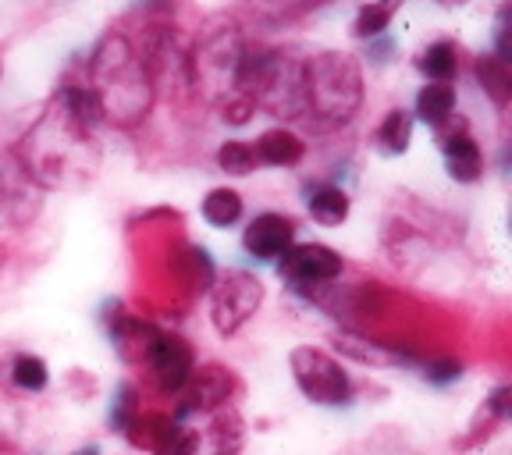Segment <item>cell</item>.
Wrapping results in <instances>:
<instances>
[{
    "instance_id": "obj_7",
    "label": "cell",
    "mask_w": 512,
    "mask_h": 455,
    "mask_svg": "<svg viewBox=\"0 0 512 455\" xmlns=\"http://www.w3.org/2000/svg\"><path fill=\"white\" fill-rule=\"evenodd\" d=\"M125 434L132 445L146 448L150 455H200V431L185 427L178 416L136 413Z\"/></svg>"
},
{
    "instance_id": "obj_24",
    "label": "cell",
    "mask_w": 512,
    "mask_h": 455,
    "mask_svg": "<svg viewBox=\"0 0 512 455\" xmlns=\"http://www.w3.org/2000/svg\"><path fill=\"white\" fill-rule=\"evenodd\" d=\"M136 413H139L136 388H132V384H121V388H118V399H114V409H111V424H114V431L125 434V427L132 424V420H136Z\"/></svg>"
},
{
    "instance_id": "obj_23",
    "label": "cell",
    "mask_w": 512,
    "mask_h": 455,
    "mask_svg": "<svg viewBox=\"0 0 512 455\" xmlns=\"http://www.w3.org/2000/svg\"><path fill=\"white\" fill-rule=\"evenodd\" d=\"M217 168L224 171V175H235V178H246L256 171V153L249 143H242V139H228V143H221V150H217Z\"/></svg>"
},
{
    "instance_id": "obj_19",
    "label": "cell",
    "mask_w": 512,
    "mask_h": 455,
    "mask_svg": "<svg viewBox=\"0 0 512 455\" xmlns=\"http://www.w3.org/2000/svg\"><path fill=\"white\" fill-rule=\"evenodd\" d=\"M416 68L431 82H452L459 75V47L452 40H438L416 57Z\"/></svg>"
},
{
    "instance_id": "obj_5",
    "label": "cell",
    "mask_w": 512,
    "mask_h": 455,
    "mask_svg": "<svg viewBox=\"0 0 512 455\" xmlns=\"http://www.w3.org/2000/svg\"><path fill=\"white\" fill-rule=\"evenodd\" d=\"M288 367H292L299 392L313 406H345L352 399L349 374H345V367L331 352L313 349V345H296V349L288 352Z\"/></svg>"
},
{
    "instance_id": "obj_27",
    "label": "cell",
    "mask_w": 512,
    "mask_h": 455,
    "mask_svg": "<svg viewBox=\"0 0 512 455\" xmlns=\"http://www.w3.org/2000/svg\"><path fill=\"white\" fill-rule=\"evenodd\" d=\"M253 4H260V8H267V11H285V15H292V11H310V8H320V4H331V0H253Z\"/></svg>"
},
{
    "instance_id": "obj_11",
    "label": "cell",
    "mask_w": 512,
    "mask_h": 455,
    "mask_svg": "<svg viewBox=\"0 0 512 455\" xmlns=\"http://www.w3.org/2000/svg\"><path fill=\"white\" fill-rule=\"evenodd\" d=\"M438 132H441L438 143H441V157H445L448 175L463 185L477 182V178L484 175V153H480V146L473 143V136L466 132V125L452 128V132L438 128Z\"/></svg>"
},
{
    "instance_id": "obj_3",
    "label": "cell",
    "mask_w": 512,
    "mask_h": 455,
    "mask_svg": "<svg viewBox=\"0 0 512 455\" xmlns=\"http://www.w3.org/2000/svg\"><path fill=\"white\" fill-rule=\"evenodd\" d=\"M363 104V75L352 54L324 50L303 64V111L299 118L317 128H338L352 121Z\"/></svg>"
},
{
    "instance_id": "obj_15",
    "label": "cell",
    "mask_w": 512,
    "mask_h": 455,
    "mask_svg": "<svg viewBox=\"0 0 512 455\" xmlns=\"http://www.w3.org/2000/svg\"><path fill=\"white\" fill-rule=\"evenodd\" d=\"M306 207H310V217L324 228H338V224L349 221L352 200L349 192L338 189V185H313L306 192Z\"/></svg>"
},
{
    "instance_id": "obj_2",
    "label": "cell",
    "mask_w": 512,
    "mask_h": 455,
    "mask_svg": "<svg viewBox=\"0 0 512 455\" xmlns=\"http://www.w3.org/2000/svg\"><path fill=\"white\" fill-rule=\"evenodd\" d=\"M89 89L104 118L118 125H136L153 107L150 64L132 50L125 36H107L89 61Z\"/></svg>"
},
{
    "instance_id": "obj_13",
    "label": "cell",
    "mask_w": 512,
    "mask_h": 455,
    "mask_svg": "<svg viewBox=\"0 0 512 455\" xmlns=\"http://www.w3.org/2000/svg\"><path fill=\"white\" fill-rule=\"evenodd\" d=\"M253 153L256 164H267V168H296L306 157V143L292 128H267L264 136L256 139Z\"/></svg>"
},
{
    "instance_id": "obj_9",
    "label": "cell",
    "mask_w": 512,
    "mask_h": 455,
    "mask_svg": "<svg viewBox=\"0 0 512 455\" xmlns=\"http://www.w3.org/2000/svg\"><path fill=\"white\" fill-rule=\"evenodd\" d=\"M239 388V381L232 377V370L207 363V367H196L185 384L182 402H178V416H192V413H214L221 406H232V395Z\"/></svg>"
},
{
    "instance_id": "obj_28",
    "label": "cell",
    "mask_w": 512,
    "mask_h": 455,
    "mask_svg": "<svg viewBox=\"0 0 512 455\" xmlns=\"http://www.w3.org/2000/svg\"><path fill=\"white\" fill-rule=\"evenodd\" d=\"M72 455H100V448H96V445H86V448H79V452H72Z\"/></svg>"
},
{
    "instance_id": "obj_20",
    "label": "cell",
    "mask_w": 512,
    "mask_h": 455,
    "mask_svg": "<svg viewBox=\"0 0 512 455\" xmlns=\"http://www.w3.org/2000/svg\"><path fill=\"white\" fill-rule=\"evenodd\" d=\"M200 214L210 228H232L242 217V196L235 189H210L200 203Z\"/></svg>"
},
{
    "instance_id": "obj_6",
    "label": "cell",
    "mask_w": 512,
    "mask_h": 455,
    "mask_svg": "<svg viewBox=\"0 0 512 455\" xmlns=\"http://www.w3.org/2000/svg\"><path fill=\"white\" fill-rule=\"evenodd\" d=\"M342 267V256L331 246H320V242H299V246H288L278 256V274L299 292L331 285L335 278H342Z\"/></svg>"
},
{
    "instance_id": "obj_16",
    "label": "cell",
    "mask_w": 512,
    "mask_h": 455,
    "mask_svg": "<svg viewBox=\"0 0 512 455\" xmlns=\"http://www.w3.org/2000/svg\"><path fill=\"white\" fill-rule=\"evenodd\" d=\"M214 455H239L242 441H246V424L235 406H221L210 413V431H207Z\"/></svg>"
},
{
    "instance_id": "obj_4",
    "label": "cell",
    "mask_w": 512,
    "mask_h": 455,
    "mask_svg": "<svg viewBox=\"0 0 512 455\" xmlns=\"http://www.w3.org/2000/svg\"><path fill=\"white\" fill-rule=\"evenodd\" d=\"M264 306V281L249 271H224L221 278H214L210 285V320L221 338H232L246 328L256 317V310Z\"/></svg>"
},
{
    "instance_id": "obj_21",
    "label": "cell",
    "mask_w": 512,
    "mask_h": 455,
    "mask_svg": "<svg viewBox=\"0 0 512 455\" xmlns=\"http://www.w3.org/2000/svg\"><path fill=\"white\" fill-rule=\"evenodd\" d=\"M399 4L402 0H370V4H363L356 22H352V36H356V40H374V36H381V32L392 25V15Z\"/></svg>"
},
{
    "instance_id": "obj_12",
    "label": "cell",
    "mask_w": 512,
    "mask_h": 455,
    "mask_svg": "<svg viewBox=\"0 0 512 455\" xmlns=\"http://www.w3.org/2000/svg\"><path fill=\"white\" fill-rule=\"evenodd\" d=\"M509 384H502V388H495V392L484 399V406L477 409V416H473V424L466 427V434L456 441L459 452H466V448H477L484 445V441L491 438V434L498 431V427L509 420Z\"/></svg>"
},
{
    "instance_id": "obj_26",
    "label": "cell",
    "mask_w": 512,
    "mask_h": 455,
    "mask_svg": "<svg viewBox=\"0 0 512 455\" xmlns=\"http://www.w3.org/2000/svg\"><path fill=\"white\" fill-rule=\"evenodd\" d=\"M463 374V367H459L456 360H438V363H427L424 377L431 384H448V381H456V377Z\"/></svg>"
},
{
    "instance_id": "obj_10",
    "label": "cell",
    "mask_w": 512,
    "mask_h": 455,
    "mask_svg": "<svg viewBox=\"0 0 512 455\" xmlns=\"http://www.w3.org/2000/svg\"><path fill=\"white\" fill-rule=\"evenodd\" d=\"M242 246L256 260H278L288 246H296V221L288 214H274V210L256 214L242 232Z\"/></svg>"
},
{
    "instance_id": "obj_8",
    "label": "cell",
    "mask_w": 512,
    "mask_h": 455,
    "mask_svg": "<svg viewBox=\"0 0 512 455\" xmlns=\"http://www.w3.org/2000/svg\"><path fill=\"white\" fill-rule=\"evenodd\" d=\"M146 370H150L153 384H157L164 395H178L189 384L192 370H196V356H192V345L182 335H168V331H157L153 342L146 345L143 356Z\"/></svg>"
},
{
    "instance_id": "obj_1",
    "label": "cell",
    "mask_w": 512,
    "mask_h": 455,
    "mask_svg": "<svg viewBox=\"0 0 512 455\" xmlns=\"http://www.w3.org/2000/svg\"><path fill=\"white\" fill-rule=\"evenodd\" d=\"M11 153L40 189H82L100 168L93 125H86L61 93L32 121Z\"/></svg>"
},
{
    "instance_id": "obj_17",
    "label": "cell",
    "mask_w": 512,
    "mask_h": 455,
    "mask_svg": "<svg viewBox=\"0 0 512 455\" xmlns=\"http://www.w3.org/2000/svg\"><path fill=\"white\" fill-rule=\"evenodd\" d=\"M456 114V89L448 82H431L416 93V118L431 128H441L445 121H452Z\"/></svg>"
},
{
    "instance_id": "obj_14",
    "label": "cell",
    "mask_w": 512,
    "mask_h": 455,
    "mask_svg": "<svg viewBox=\"0 0 512 455\" xmlns=\"http://www.w3.org/2000/svg\"><path fill=\"white\" fill-rule=\"evenodd\" d=\"M473 75H477L480 89L491 96V104L498 107V111H505L512 100V72H509V61L498 54H480L477 61H473Z\"/></svg>"
},
{
    "instance_id": "obj_29",
    "label": "cell",
    "mask_w": 512,
    "mask_h": 455,
    "mask_svg": "<svg viewBox=\"0 0 512 455\" xmlns=\"http://www.w3.org/2000/svg\"><path fill=\"white\" fill-rule=\"evenodd\" d=\"M438 4H445V8H456V4H466V0H438Z\"/></svg>"
},
{
    "instance_id": "obj_25",
    "label": "cell",
    "mask_w": 512,
    "mask_h": 455,
    "mask_svg": "<svg viewBox=\"0 0 512 455\" xmlns=\"http://www.w3.org/2000/svg\"><path fill=\"white\" fill-rule=\"evenodd\" d=\"M221 111H224V114H221L224 121H232V125H246V121L256 114V104L249 100L246 93H232V96H228V100L221 104Z\"/></svg>"
},
{
    "instance_id": "obj_22",
    "label": "cell",
    "mask_w": 512,
    "mask_h": 455,
    "mask_svg": "<svg viewBox=\"0 0 512 455\" xmlns=\"http://www.w3.org/2000/svg\"><path fill=\"white\" fill-rule=\"evenodd\" d=\"M11 381H15L18 392L40 395V392H47L50 370L40 356H32V352H18L15 360H11Z\"/></svg>"
},
{
    "instance_id": "obj_18",
    "label": "cell",
    "mask_w": 512,
    "mask_h": 455,
    "mask_svg": "<svg viewBox=\"0 0 512 455\" xmlns=\"http://www.w3.org/2000/svg\"><path fill=\"white\" fill-rule=\"evenodd\" d=\"M374 143H377V150L388 153V157L406 153L409 143H413V114L402 111V107H392V111L381 118V125H377Z\"/></svg>"
}]
</instances>
